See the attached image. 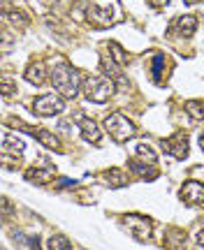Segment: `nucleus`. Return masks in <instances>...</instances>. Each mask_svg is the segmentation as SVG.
Wrapping results in <instances>:
<instances>
[{
    "mask_svg": "<svg viewBox=\"0 0 204 250\" xmlns=\"http://www.w3.org/2000/svg\"><path fill=\"white\" fill-rule=\"evenodd\" d=\"M51 83L53 88L61 93L63 98H77L79 95V74L74 67H70L65 61H56L51 70Z\"/></svg>",
    "mask_w": 204,
    "mask_h": 250,
    "instance_id": "obj_1",
    "label": "nucleus"
},
{
    "mask_svg": "<svg viewBox=\"0 0 204 250\" xmlns=\"http://www.w3.org/2000/svg\"><path fill=\"white\" fill-rule=\"evenodd\" d=\"M86 14H89V21L93 26L109 28L121 21V5H118V0H107L105 5H95L93 2V5H89Z\"/></svg>",
    "mask_w": 204,
    "mask_h": 250,
    "instance_id": "obj_2",
    "label": "nucleus"
},
{
    "mask_svg": "<svg viewBox=\"0 0 204 250\" xmlns=\"http://www.w3.org/2000/svg\"><path fill=\"white\" fill-rule=\"evenodd\" d=\"M84 95L91 100V102H107V100L114 95V83L105 77H98V74H91L84 79Z\"/></svg>",
    "mask_w": 204,
    "mask_h": 250,
    "instance_id": "obj_3",
    "label": "nucleus"
},
{
    "mask_svg": "<svg viewBox=\"0 0 204 250\" xmlns=\"http://www.w3.org/2000/svg\"><path fill=\"white\" fill-rule=\"evenodd\" d=\"M105 127H107V132L114 137V142H118V144L133 139L135 132H137L135 123L130 121V118H125L123 114H112V116H107Z\"/></svg>",
    "mask_w": 204,
    "mask_h": 250,
    "instance_id": "obj_4",
    "label": "nucleus"
},
{
    "mask_svg": "<svg viewBox=\"0 0 204 250\" xmlns=\"http://www.w3.org/2000/svg\"><path fill=\"white\" fill-rule=\"evenodd\" d=\"M33 111L37 116H58L65 111V100L61 95H53V93L40 95L33 100Z\"/></svg>",
    "mask_w": 204,
    "mask_h": 250,
    "instance_id": "obj_5",
    "label": "nucleus"
},
{
    "mask_svg": "<svg viewBox=\"0 0 204 250\" xmlns=\"http://www.w3.org/2000/svg\"><path fill=\"white\" fill-rule=\"evenodd\" d=\"M102 49H105V51H102V65L109 67L107 72H118L125 62H128V54L123 51V46L121 44H116V42H107Z\"/></svg>",
    "mask_w": 204,
    "mask_h": 250,
    "instance_id": "obj_6",
    "label": "nucleus"
},
{
    "mask_svg": "<svg viewBox=\"0 0 204 250\" xmlns=\"http://www.w3.org/2000/svg\"><path fill=\"white\" fill-rule=\"evenodd\" d=\"M162 148H165V153H169L172 158L183 160L188 155V137L183 132H174L172 137H167V139L162 142Z\"/></svg>",
    "mask_w": 204,
    "mask_h": 250,
    "instance_id": "obj_7",
    "label": "nucleus"
},
{
    "mask_svg": "<svg viewBox=\"0 0 204 250\" xmlns=\"http://www.w3.org/2000/svg\"><path fill=\"white\" fill-rule=\"evenodd\" d=\"M125 227L137 239H149V234H151V220L142 218V215H125Z\"/></svg>",
    "mask_w": 204,
    "mask_h": 250,
    "instance_id": "obj_8",
    "label": "nucleus"
},
{
    "mask_svg": "<svg viewBox=\"0 0 204 250\" xmlns=\"http://www.w3.org/2000/svg\"><path fill=\"white\" fill-rule=\"evenodd\" d=\"M181 199H186V204H204V186L197 181H188L181 188Z\"/></svg>",
    "mask_w": 204,
    "mask_h": 250,
    "instance_id": "obj_9",
    "label": "nucleus"
},
{
    "mask_svg": "<svg viewBox=\"0 0 204 250\" xmlns=\"http://www.w3.org/2000/svg\"><path fill=\"white\" fill-rule=\"evenodd\" d=\"M79 130H81V137H84L86 142H91V144L100 142V127L95 125V121H91V118H81Z\"/></svg>",
    "mask_w": 204,
    "mask_h": 250,
    "instance_id": "obj_10",
    "label": "nucleus"
},
{
    "mask_svg": "<svg viewBox=\"0 0 204 250\" xmlns=\"http://www.w3.org/2000/svg\"><path fill=\"white\" fill-rule=\"evenodd\" d=\"M195 28H197V19L193 14H186V17L177 19V23L172 26V30H177L179 35H183V37H190L195 33Z\"/></svg>",
    "mask_w": 204,
    "mask_h": 250,
    "instance_id": "obj_11",
    "label": "nucleus"
},
{
    "mask_svg": "<svg viewBox=\"0 0 204 250\" xmlns=\"http://www.w3.org/2000/svg\"><path fill=\"white\" fill-rule=\"evenodd\" d=\"M14 127H21V130L30 132L33 137H37V139L45 144L46 148H58V139H56V137H53L51 132H46V130H33V127H28V125H23V123H17Z\"/></svg>",
    "mask_w": 204,
    "mask_h": 250,
    "instance_id": "obj_12",
    "label": "nucleus"
},
{
    "mask_svg": "<svg viewBox=\"0 0 204 250\" xmlns=\"http://www.w3.org/2000/svg\"><path fill=\"white\" fill-rule=\"evenodd\" d=\"M26 79L30 81V83H35V86H42L46 81V70L40 65V62H33V65H28Z\"/></svg>",
    "mask_w": 204,
    "mask_h": 250,
    "instance_id": "obj_13",
    "label": "nucleus"
},
{
    "mask_svg": "<svg viewBox=\"0 0 204 250\" xmlns=\"http://www.w3.org/2000/svg\"><path fill=\"white\" fill-rule=\"evenodd\" d=\"M23 146H26V144L21 142V139H14V137H9V134H5V137H2V153H5V155H7L9 151L12 153H23Z\"/></svg>",
    "mask_w": 204,
    "mask_h": 250,
    "instance_id": "obj_14",
    "label": "nucleus"
},
{
    "mask_svg": "<svg viewBox=\"0 0 204 250\" xmlns=\"http://www.w3.org/2000/svg\"><path fill=\"white\" fill-rule=\"evenodd\" d=\"M165 67H167V61H165V56H162V54H158L156 58H153V79L158 81V83L167 77Z\"/></svg>",
    "mask_w": 204,
    "mask_h": 250,
    "instance_id": "obj_15",
    "label": "nucleus"
},
{
    "mask_svg": "<svg viewBox=\"0 0 204 250\" xmlns=\"http://www.w3.org/2000/svg\"><path fill=\"white\" fill-rule=\"evenodd\" d=\"M130 167H133L135 171H137V174H142L144 179H156V176H158V169H156V167H153L151 162H146V165H142V162H137L135 160L133 165H130Z\"/></svg>",
    "mask_w": 204,
    "mask_h": 250,
    "instance_id": "obj_16",
    "label": "nucleus"
},
{
    "mask_svg": "<svg viewBox=\"0 0 204 250\" xmlns=\"http://www.w3.org/2000/svg\"><path fill=\"white\" fill-rule=\"evenodd\" d=\"M46 248L49 250H72V243L68 236H61V234H56L51 236L49 241H46Z\"/></svg>",
    "mask_w": 204,
    "mask_h": 250,
    "instance_id": "obj_17",
    "label": "nucleus"
},
{
    "mask_svg": "<svg viewBox=\"0 0 204 250\" xmlns=\"http://www.w3.org/2000/svg\"><path fill=\"white\" fill-rule=\"evenodd\" d=\"M105 179H107V183H109L112 188H121V186H125V183H128V179H125V174H123V171H118V169L107 171V174H105Z\"/></svg>",
    "mask_w": 204,
    "mask_h": 250,
    "instance_id": "obj_18",
    "label": "nucleus"
},
{
    "mask_svg": "<svg viewBox=\"0 0 204 250\" xmlns=\"http://www.w3.org/2000/svg\"><path fill=\"white\" fill-rule=\"evenodd\" d=\"M26 179L33 181V183H46L51 179V169H30L26 171Z\"/></svg>",
    "mask_w": 204,
    "mask_h": 250,
    "instance_id": "obj_19",
    "label": "nucleus"
},
{
    "mask_svg": "<svg viewBox=\"0 0 204 250\" xmlns=\"http://www.w3.org/2000/svg\"><path fill=\"white\" fill-rule=\"evenodd\" d=\"M186 111L193 116V121H204V107L200 104V102H195V100L186 104Z\"/></svg>",
    "mask_w": 204,
    "mask_h": 250,
    "instance_id": "obj_20",
    "label": "nucleus"
},
{
    "mask_svg": "<svg viewBox=\"0 0 204 250\" xmlns=\"http://www.w3.org/2000/svg\"><path fill=\"white\" fill-rule=\"evenodd\" d=\"M137 155H142V158H146V160L151 162V165H156V160H158V158H156V153H153L151 148L146 146V144H137Z\"/></svg>",
    "mask_w": 204,
    "mask_h": 250,
    "instance_id": "obj_21",
    "label": "nucleus"
},
{
    "mask_svg": "<svg viewBox=\"0 0 204 250\" xmlns=\"http://www.w3.org/2000/svg\"><path fill=\"white\" fill-rule=\"evenodd\" d=\"M9 93H12V79H9V77H5V79H2V95L7 98Z\"/></svg>",
    "mask_w": 204,
    "mask_h": 250,
    "instance_id": "obj_22",
    "label": "nucleus"
},
{
    "mask_svg": "<svg viewBox=\"0 0 204 250\" xmlns=\"http://www.w3.org/2000/svg\"><path fill=\"white\" fill-rule=\"evenodd\" d=\"M169 0H149V5H153V7H165Z\"/></svg>",
    "mask_w": 204,
    "mask_h": 250,
    "instance_id": "obj_23",
    "label": "nucleus"
},
{
    "mask_svg": "<svg viewBox=\"0 0 204 250\" xmlns=\"http://www.w3.org/2000/svg\"><path fill=\"white\" fill-rule=\"evenodd\" d=\"M197 246L204 250V229H200V232H197Z\"/></svg>",
    "mask_w": 204,
    "mask_h": 250,
    "instance_id": "obj_24",
    "label": "nucleus"
},
{
    "mask_svg": "<svg viewBox=\"0 0 204 250\" xmlns=\"http://www.w3.org/2000/svg\"><path fill=\"white\" fill-rule=\"evenodd\" d=\"M186 5H195V2H200V0H183Z\"/></svg>",
    "mask_w": 204,
    "mask_h": 250,
    "instance_id": "obj_25",
    "label": "nucleus"
},
{
    "mask_svg": "<svg viewBox=\"0 0 204 250\" xmlns=\"http://www.w3.org/2000/svg\"><path fill=\"white\" fill-rule=\"evenodd\" d=\"M200 148H202V151H204V134H202V137H200Z\"/></svg>",
    "mask_w": 204,
    "mask_h": 250,
    "instance_id": "obj_26",
    "label": "nucleus"
}]
</instances>
